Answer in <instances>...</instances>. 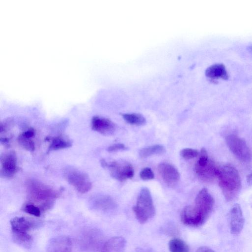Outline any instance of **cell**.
<instances>
[{
	"label": "cell",
	"instance_id": "7402d4cb",
	"mask_svg": "<svg viewBox=\"0 0 252 252\" xmlns=\"http://www.w3.org/2000/svg\"><path fill=\"white\" fill-rule=\"evenodd\" d=\"M14 241L18 244L28 248L32 244V238L28 233H12Z\"/></svg>",
	"mask_w": 252,
	"mask_h": 252
},
{
	"label": "cell",
	"instance_id": "30bf717a",
	"mask_svg": "<svg viewBox=\"0 0 252 252\" xmlns=\"http://www.w3.org/2000/svg\"><path fill=\"white\" fill-rule=\"evenodd\" d=\"M17 170V158L15 152L11 151L4 154L1 158V176L5 178H11Z\"/></svg>",
	"mask_w": 252,
	"mask_h": 252
},
{
	"label": "cell",
	"instance_id": "d4e9b609",
	"mask_svg": "<svg viewBox=\"0 0 252 252\" xmlns=\"http://www.w3.org/2000/svg\"><path fill=\"white\" fill-rule=\"evenodd\" d=\"M198 151L191 148H185L180 152L181 157L186 159L193 158L198 156Z\"/></svg>",
	"mask_w": 252,
	"mask_h": 252
},
{
	"label": "cell",
	"instance_id": "5bb4252c",
	"mask_svg": "<svg viewBox=\"0 0 252 252\" xmlns=\"http://www.w3.org/2000/svg\"><path fill=\"white\" fill-rule=\"evenodd\" d=\"M34 223L24 217H15L10 220L12 233H28Z\"/></svg>",
	"mask_w": 252,
	"mask_h": 252
},
{
	"label": "cell",
	"instance_id": "83f0119b",
	"mask_svg": "<svg viewBox=\"0 0 252 252\" xmlns=\"http://www.w3.org/2000/svg\"><path fill=\"white\" fill-rule=\"evenodd\" d=\"M21 135L26 138L31 139L34 135V130L32 128H30L24 132Z\"/></svg>",
	"mask_w": 252,
	"mask_h": 252
},
{
	"label": "cell",
	"instance_id": "8fae6325",
	"mask_svg": "<svg viewBox=\"0 0 252 252\" xmlns=\"http://www.w3.org/2000/svg\"><path fill=\"white\" fill-rule=\"evenodd\" d=\"M230 229L231 233L237 235L242 231L244 224V219L240 206L236 204L229 212Z\"/></svg>",
	"mask_w": 252,
	"mask_h": 252
},
{
	"label": "cell",
	"instance_id": "9a60e30c",
	"mask_svg": "<svg viewBox=\"0 0 252 252\" xmlns=\"http://www.w3.org/2000/svg\"><path fill=\"white\" fill-rule=\"evenodd\" d=\"M126 245V241L123 237H114L104 244L101 252H124Z\"/></svg>",
	"mask_w": 252,
	"mask_h": 252
},
{
	"label": "cell",
	"instance_id": "7a4b0ae2",
	"mask_svg": "<svg viewBox=\"0 0 252 252\" xmlns=\"http://www.w3.org/2000/svg\"><path fill=\"white\" fill-rule=\"evenodd\" d=\"M219 185L226 200L230 201L237 196L241 188V178L237 170L231 165L220 167Z\"/></svg>",
	"mask_w": 252,
	"mask_h": 252
},
{
	"label": "cell",
	"instance_id": "1f68e13d",
	"mask_svg": "<svg viewBox=\"0 0 252 252\" xmlns=\"http://www.w3.org/2000/svg\"><path fill=\"white\" fill-rule=\"evenodd\" d=\"M250 49L252 51V46L250 47Z\"/></svg>",
	"mask_w": 252,
	"mask_h": 252
},
{
	"label": "cell",
	"instance_id": "4fadbf2b",
	"mask_svg": "<svg viewBox=\"0 0 252 252\" xmlns=\"http://www.w3.org/2000/svg\"><path fill=\"white\" fill-rule=\"evenodd\" d=\"M71 241L65 236H59L51 240L47 252H71Z\"/></svg>",
	"mask_w": 252,
	"mask_h": 252
},
{
	"label": "cell",
	"instance_id": "ba28073f",
	"mask_svg": "<svg viewBox=\"0 0 252 252\" xmlns=\"http://www.w3.org/2000/svg\"><path fill=\"white\" fill-rule=\"evenodd\" d=\"M194 168L198 178L205 182L211 183L218 179L220 167L210 158L203 164L196 163Z\"/></svg>",
	"mask_w": 252,
	"mask_h": 252
},
{
	"label": "cell",
	"instance_id": "d6986e66",
	"mask_svg": "<svg viewBox=\"0 0 252 252\" xmlns=\"http://www.w3.org/2000/svg\"><path fill=\"white\" fill-rule=\"evenodd\" d=\"M71 146V143L70 141L64 139L62 137L58 136L53 138L51 140V143L48 147V152L68 148Z\"/></svg>",
	"mask_w": 252,
	"mask_h": 252
},
{
	"label": "cell",
	"instance_id": "3957f363",
	"mask_svg": "<svg viewBox=\"0 0 252 252\" xmlns=\"http://www.w3.org/2000/svg\"><path fill=\"white\" fill-rule=\"evenodd\" d=\"M133 211L138 221L141 224L147 222L155 215L156 211L151 192L146 187L143 188L137 197Z\"/></svg>",
	"mask_w": 252,
	"mask_h": 252
},
{
	"label": "cell",
	"instance_id": "ffe728a7",
	"mask_svg": "<svg viewBox=\"0 0 252 252\" xmlns=\"http://www.w3.org/2000/svg\"><path fill=\"white\" fill-rule=\"evenodd\" d=\"M124 119L128 124L135 126H142L146 123V119L138 113L122 114Z\"/></svg>",
	"mask_w": 252,
	"mask_h": 252
},
{
	"label": "cell",
	"instance_id": "484cf974",
	"mask_svg": "<svg viewBox=\"0 0 252 252\" xmlns=\"http://www.w3.org/2000/svg\"><path fill=\"white\" fill-rule=\"evenodd\" d=\"M140 177L143 180H150L153 179L155 176L152 170L150 168L145 167L141 171Z\"/></svg>",
	"mask_w": 252,
	"mask_h": 252
},
{
	"label": "cell",
	"instance_id": "7c38bea8",
	"mask_svg": "<svg viewBox=\"0 0 252 252\" xmlns=\"http://www.w3.org/2000/svg\"><path fill=\"white\" fill-rule=\"evenodd\" d=\"M92 128L102 134H112L116 129L115 124L110 120L99 116H94L92 119Z\"/></svg>",
	"mask_w": 252,
	"mask_h": 252
},
{
	"label": "cell",
	"instance_id": "4dcf8cb0",
	"mask_svg": "<svg viewBox=\"0 0 252 252\" xmlns=\"http://www.w3.org/2000/svg\"><path fill=\"white\" fill-rule=\"evenodd\" d=\"M136 252H151L143 248H139L136 250Z\"/></svg>",
	"mask_w": 252,
	"mask_h": 252
},
{
	"label": "cell",
	"instance_id": "e0dca14e",
	"mask_svg": "<svg viewBox=\"0 0 252 252\" xmlns=\"http://www.w3.org/2000/svg\"><path fill=\"white\" fill-rule=\"evenodd\" d=\"M165 152L164 146L161 145H154L142 149L139 151V156L145 158L152 155H161Z\"/></svg>",
	"mask_w": 252,
	"mask_h": 252
},
{
	"label": "cell",
	"instance_id": "8992f818",
	"mask_svg": "<svg viewBox=\"0 0 252 252\" xmlns=\"http://www.w3.org/2000/svg\"><path fill=\"white\" fill-rule=\"evenodd\" d=\"M226 144L233 154L239 160L248 162L251 160L252 152L246 141L235 134L226 137Z\"/></svg>",
	"mask_w": 252,
	"mask_h": 252
},
{
	"label": "cell",
	"instance_id": "5b68a950",
	"mask_svg": "<svg viewBox=\"0 0 252 252\" xmlns=\"http://www.w3.org/2000/svg\"><path fill=\"white\" fill-rule=\"evenodd\" d=\"M64 175L68 183L79 192H87L92 188V184L88 176L77 169L67 168L64 172Z\"/></svg>",
	"mask_w": 252,
	"mask_h": 252
},
{
	"label": "cell",
	"instance_id": "9c48e42d",
	"mask_svg": "<svg viewBox=\"0 0 252 252\" xmlns=\"http://www.w3.org/2000/svg\"><path fill=\"white\" fill-rule=\"evenodd\" d=\"M158 170L163 181L169 186H174L180 179V173L172 164L161 163L158 166Z\"/></svg>",
	"mask_w": 252,
	"mask_h": 252
},
{
	"label": "cell",
	"instance_id": "52a82bcc",
	"mask_svg": "<svg viewBox=\"0 0 252 252\" xmlns=\"http://www.w3.org/2000/svg\"><path fill=\"white\" fill-rule=\"evenodd\" d=\"M101 164L103 167L109 170L112 177L120 181L131 179L134 176V169L130 164H121L117 161L108 163L104 159L101 160Z\"/></svg>",
	"mask_w": 252,
	"mask_h": 252
},
{
	"label": "cell",
	"instance_id": "603a6c76",
	"mask_svg": "<svg viewBox=\"0 0 252 252\" xmlns=\"http://www.w3.org/2000/svg\"><path fill=\"white\" fill-rule=\"evenodd\" d=\"M18 140L20 145L26 150L30 151H33L34 150V143L30 138H26L22 135H20Z\"/></svg>",
	"mask_w": 252,
	"mask_h": 252
},
{
	"label": "cell",
	"instance_id": "277c9868",
	"mask_svg": "<svg viewBox=\"0 0 252 252\" xmlns=\"http://www.w3.org/2000/svg\"><path fill=\"white\" fill-rule=\"evenodd\" d=\"M30 197L32 200L40 204L41 211H45L50 208L53 199L58 194L51 188L36 181H31L28 186Z\"/></svg>",
	"mask_w": 252,
	"mask_h": 252
},
{
	"label": "cell",
	"instance_id": "2e32d148",
	"mask_svg": "<svg viewBox=\"0 0 252 252\" xmlns=\"http://www.w3.org/2000/svg\"><path fill=\"white\" fill-rule=\"evenodd\" d=\"M206 75L212 79L228 78V74L225 66L221 63H215L209 66L205 71Z\"/></svg>",
	"mask_w": 252,
	"mask_h": 252
},
{
	"label": "cell",
	"instance_id": "4316f807",
	"mask_svg": "<svg viewBox=\"0 0 252 252\" xmlns=\"http://www.w3.org/2000/svg\"><path fill=\"white\" fill-rule=\"evenodd\" d=\"M127 148L122 143H117L111 145L108 148V151L110 152H115L119 150H125Z\"/></svg>",
	"mask_w": 252,
	"mask_h": 252
},
{
	"label": "cell",
	"instance_id": "ac0fdd59",
	"mask_svg": "<svg viewBox=\"0 0 252 252\" xmlns=\"http://www.w3.org/2000/svg\"><path fill=\"white\" fill-rule=\"evenodd\" d=\"M170 252H189V248L187 244L179 238H173L169 242Z\"/></svg>",
	"mask_w": 252,
	"mask_h": 252
},
{
	"label": "cell",
	"instance_id": "44dd1931",
	"mask_svg": "<svg viewBox=\"0 0 252 252\" xmlns=\"http://www.w3.org/2000/svg\"><path fill=\"white\" fill-rule=\"evenodd\" d=\"M95 206L101 210H108L115 207V203L112 199L107 196L97 198L94 202Z\"/></svg>",
	"mask_w": 252,
	"mask_h": 252
},
{
	"label": "cell",
	"instance_id": "f1b7e54d",
	"mask_svg": "<svg viewBox=\"0 0 252 252\" xmlns=\"http://www.w3.org/2000/svg\"><path fill=\"white\" fill-rule=\"evenodd\" d=\"M195 252H215L211 248L206 247L202 246L199 247Z\"/></svg>",
	"mask_w": 252,
	"mask_h": 252
},
{
	"label": "cell",
	"instance_id": "f546056e",
	"mask_svg": "<svg viewBox=\"0 0 252 252\" xmlns=\"http://www.w3.org/2000/svg\"><path fill=\"white\" fill-rule=\"evenodd\" d=\"M247 182L250 185H252V172L247 176Z\"/></svg>",
	"mask_w": 252,
	"mask_h": 252
},
{
	"label": "cell",
	"instance_id": "cb8c5ba5",
	"mask_svg": "<svg viewBox=\"0 0 252 252\" xmlns=\"http://www.w3.org/2000/svg\"><path fill=\"white\" fill-rule=\"evenodd\" d=\"M23 211L29 214L37 217H40L41 214L40 209L33 204L26 205L23 208Z\"/></svg>",
	"mask_w": 252,
	"mask_h": 252
},
{
	"label": "cell",
	"instance_id": "6da1fadb",
	"mask_svg": "<svg viewBox=\"0 0 252 252\" xmlns=\"http://www.w3.org/2000/svg\"><path fill=\"white\" fill-rule=\"evenodd\" d=\"M214 199L208 189L203 188L198 193L194 206L185 207L181 214L182 222L185 225L198 227L203 224L212 212Z\"/></svg>",
	"mask_w": 252,
	"mask_h": 252
}]
</instances>
